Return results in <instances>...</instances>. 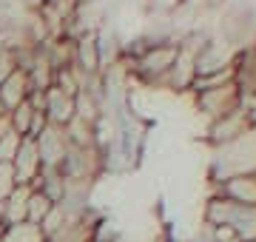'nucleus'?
I'll list each match as a JSON object with an SVG mask.
<instances>
[{
	"instance_id": "nucleus-1",
	"label": "nucleus",
	"mask_w": 256,
	"mask_h": 242,
	"mask_svg": "<svg viewBox=\"0 0 256 242\" xmlns=\"http://www.w3.org/2000/svg\"><path fill=\"white\" fill-rule=\"evenodd\" d=\"M205 225L234 234L239 242H256V205L234 202L228 196L214 194L205 202Z\"/></svg>"
},
{
	"instance_id": "nucleus-2",
	"label": "nucleus",
	"mask_w": 256,
	"mask_h": 242,
	"mask_svg": "<svg viewBox=\"0 0 256 242\" xmlns=\"http://www.w3.org/2000/svg\"><path fill=\"white\" fill-rule=\"evenodd\" d=\"M236 174H256V122L236 140L216 146L210 157V182L236 177Z\"/></svg>"
},
{
	"instance_id": "nucleus-3",
	"label": "nucleus",
	"mask_w": 256,
	"mask_h": 242,
	"mask_svg": "<svg viewBox=\"0 0 256 242\" xmlns=\"http://www.w3.org/2000/svg\"><path fill=\"white\" fill-rule=\"evenodd\" d=\"M194 94H196V108H200V114H205L208 122L222 120V117H228V114L239 112L245 106V97H242L236 83L216 86V88H202V92H194Z\"/></svg>"
},
{
	"instance_id": "nucleus-4",
	"label": "nucleus",
	"mask_w": 256,
	"mask_h": 242,
	"mask_svg": "<svg viewBox=\"0 0 256 242\" xmlns=\"http://www.w3.org/2000/svg\"><path fill=\"white\" fill-rule=\"evenodd\" d=\"M34 142H37V151H40V160H43V168H60L68 148H72L66 128L54 126V122H48L46 128L34 137Z\"/></svg>"
},
{
	"instance_id": "nucleus-5",
	"label": "nucleus",
	"mask_w": 256,
	"mask_h": 242,
	"mask_svg": "<svg viewBox=\"0 0 256 242\" xmlns=\"http://www.w3.org/2000/svg\"><path fill=\"white\" fill-rule=\"evenodd\" d=\"M250 114H248V106H242L239 112L228 114V117H222V120H214L208 122V142L216 148V146H225V142L236 140L239 134H245L250 128Z\"/></svg>"
},
{
	"instance_id": "nucleus-6",
	"label": "nucleus",
	"mask_w": 256,
	"mask_h": 242,
	"mask_svg": "<svg viewBox=\"0 0 256 242\" xmlns=\"http://www.w3.org/2000/svg\"><path fill=\"white\" fill-rule=\"evenodd\" d=\"M12 168H14L18 186H34V180L43 171V160H40L37 142L32 137H23V142H20V148H18V157L12 160Z\"/></svg>"
},
{
	"instance_id": "nucleus-7",
	"label": "nucleus",
	"mask_w": 256,
	"mask_h": 242,
	"mask_svg": "<svg viewBox=\"0 0 256 242\" xmlns=\"http://www.w3.org/2000/svg\"><path fill=\"white\" fill-rule=\"evenodd\" d=\"M43 112H46L48 122L66 128V126L77 117V97H72V94H66L63 88L52 86V88L43 92Z\"/></svg>"
},
{
	"instance_id": "nucleus-8",
	"label": "nucleus",
	"mask_w": 256,
	"mask_h": 242,
	"mask_svg": "<svg viewBox=\"0 0 256 242\" xmlns=\"http://www.w3.org/2000/svg\"><path fill=\"white\" fill-rule=\"evenodd\" d=\"M28 97H32V83H28V74L23 68H18L9 80L0 83V100L6 106V112H14V108L23 106Z\"/></svg>"
},
{
	"instance_id": "nucleus-9",
	"label": "nucleus",
	"mask_w": 256,
	"mask_h": 242,
	"mask_svg": "<svg viewBox=\"0 0 256 242\" xmlns=\"http://www.w3.org/2000/svg\"><path fill=\"white\" fill-rule=\"evenodd\" d=\"M28 194H32V186H18L9 194V200H3V202H0V216H3L6 228H9V225H23V222H26Z\"/></svg>"
},
{
	"instance_id": "nucleus-10",
	"label": "nucleus",
	"mask_w": 256,
	"mask_h": 242,
	"mask_svg": "<svg viewBox=\"0 0 256 242\" xmlns=\"http://www.w3.org/2000/svg\"><path fill=\"white\" fill-rule=\"evenodd\" d=\"M32 188H37L40 194H46L52 202H60L63 200V194H66V177H63V171L60 168H43L40 171V177L34 180V186Z\"/></svg>"
},
{
	"instance_id": "nucleus-11",
	"label": "nucleus",
	"mask_w": 256,
	"mask_h": 242,
	"mask_svg": "<svg viewBox=\"0 0 256 242\" xmlns=\"http://www.w3.org/2000/svg\"><path fill=\"white\" fill-rule=\"evenodd\" d=\"M52 208H54V202H52L46 194H40L37 188H32V194H28V208H26V222L40 228Z\"/></svg>"
},
{
	"instance_id": "nucleus-12",
	"label": "nucleus",
	"mask_w": 256,
	"mask_h": 242,
	"mask_svg": "<svg viewBox=\"0 0 256 242\" xmlns=\"http://www.w3.org/2000/svg\"><path fill=\"white\" fill-rule=\"evenodd\" d=\"M0 242H46L43 231L37 228V225H9L6 231L0 234Z\"/></svg>"
},
{
	"instance_id": "nucleus-13",
	"label": "nucleus",
	"mask_w": 256,
	"mask_h": 242,
	"mask_svg": "<svg viewBox=\"0 0 256 242\" xmlns=\"http://www.w3.org/2000/svg\"><path fill=\"white\" fill-rule=\"evenodd\" d=\"M32 120H34V106L32 102H23V106H18L14 112H9V122L12 128L18 131L20 137H28V131H32Z\"/></svg>"
},
{
	"instance_id": "nucleus-14",
	"label": "nucleus",
	"mask_w": 256,
	"mask_h": 242,
	"mask_svg": "<svg viewBox=\"0 0 256 242\" xmlns=\"http://www.w3.org/2000/svg\"><path fill=\"white\" fill-rule=\"evenodd\" d=\"M20 142H23V137H20L14 128H9L3 137H0V162H12V160L18 157V148Z\"/></svg>"
},
{
	"instance_id": "nucleus-15",
	"label": "nucleus",
	"mask_w": 256,
	"mask_h": 242,
	"mask_svg": "<svg viewBox=\"0 0 256 242\" xmlns=\"http://www.w3.org/2000/svg\"><path fill=\"white\" fill-rule=\"evenodd\" d=\"M14 188H18V177H14L12 162H0V202L9 200V194Z\"/></svg>"
},
{
	"instance_id": "nucleus-16",
	"label": "nucleus",
	"mask_w": 256,
	"mask_h": 242,
	"mask_svg": "<svg viewBox=\"0 0 256 242\" xmlns=\"http://www.w3.org/2000/svg\"><path fill=\"white\" fill-rule=\"evenodd\" d=\"M18 68H20V66H18V54L6 46L3 52H0V83H3V80H9Z\"/></svg>"
},
{
	"instance_id": "nucleus-17",
	"label": "nucleus",
	"mask_w": 256,
	"mask_h": 242,
	"mask_svg": "<svg viewBox=\"0 0 256 242\" xmlns=\"http://www.w3.org/2000/svg\"><path fill=\"white\" fill-rule=\"evenodd\" d=\"M245 106H248V114H250V120L256 122V94H254V97H250V100L245 102Z\"/></svg>"
},
{
	"instance_id": "nucleus-18",
	"label": "nucleus",
	"mask_w": 256,
	"mask_h": 242,
	"mask_svg": "<svg viewBox=\"0 0 256 242\" xmlns=\"http://www.w3.org/2000/svg\"><path fill=\"white\" fill-rule=\"evenodd\" d=\"M9 128H12V122H9V114H6V117H0V137H3Z\"/></svg>"
},
{
	"instance_id": "nucleus-19",
	"label": "nucleus",
	"mask_w": 256,
	"mask_h": 242,
	"mask_svg": "<svg viewBox=\"0 0 256 242\" xmlns=\"http://www.w3.org/2000/svg\"><path fill=\"white\" fill-rule=\"evenodd\" d=\"M6 114L9 112H6V106H3V100H0V117H6Z\"/></svg>"
},
{
	"instance_id": "nucleus-20",
	"label": "nucleus",
	"mask_w": 256,
	"mask_h": 242,
	"mask_svg": "<svg viewBox=\"0 0 256 242\" xmlns=\"http://www.w3.org/2000/svg\"><path fill=\"white\" fill-rule=\"evenodd\" d=\"M154 242H171V240H168V236H160V240H154Z\"/></svg>"
},
{
	"instance_id": "nucleus-21",
	"label": "nucleus",
	"mask_w": 256,
	"mask_h": 242,
	"mask_svg": "<svg viewBox=\"0 0 256 242\" xmlns=\"http://www.w3.org/2000/svg\"><path fill=\"white\" fill-rule=\"evenodd\" d=\"M46 242H48V240H46Z\"/></svg>"
}]
</instances>
